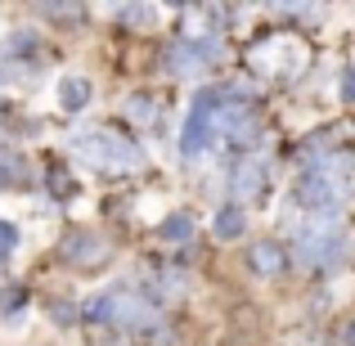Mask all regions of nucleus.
I'll return each mask as SVG.
<instances>
[{"instance_id": "1", "label": "nucleus", "mask_w": 355, "mask_h": 346, "mask_svg": "<svg viewBox=\"0 0 355 346\" xmlns=\"http://www.w3.org/2000/svg\"><path fill=\"white\" fill-rule=\"evenodd\" d=\"M342 248H347V234H342L338 211H315L297 230V261H306V266H329L342 257Z\"/></svg>"}, {"instance_id": "2", "label": "nucleus", "mask_w": 355, "mask_h": 346, "mask_svg": "<svg viewBox=\"0 0 355 346\" xmlns=\"http://www.w3.org/2000/svg\"><path fill=\"white\" fill-rule=\"evenodd\" d=\"M347 193H351V166L347 162H320L297 184V198L311 211H338V202L347 198Z\"/></svg>"}, {"instance_id": "3", "label": "nucleus", "mask_w": 355, "mask_h": 346, "mask_svg": "<svg viewBox=\"0 0 355 346\" xmlns=\"http://www.w3.org/2000/svg\"><path fill=\"white\" fill-rule=\"evenodd\" d=\"M77 157L90 166H104V171H130L139 166V148L130 139L113 135V130H90V135L77 139Z\"/></svg>"}, {"instance_id": "4", "label": "nucleus", "mask_w": 355, "mask_h": 346, "mask_svg": "<svg viewBox=\"0 0 355 346\" xmlns=\"http://www.w3.org/2000/svg\"><path fill=\"white\" fill-rule=\"evenodd\" d=\"M86 315L99 320V324H121V329H148V324H153V306L139 293H126V288L95 297V302L86 306Z\"/></svg>"}, {"instance_id": "5", "label": "nucleus", "mask_w": 355, "mask_h": 346, "mask_svg": "<svg viewBox=\"0 0 355 346\" xmlns=\"http://www.w3.org/2000/svg\"><path fill=\"white\" fill-rule=\"evenodd\" d=\"M302 63H306V45L293 41V36H275V41H266V45H257V50H252V68L279 72V77L302 72Z\"/></svg>"}, {"instance_id": "6", "label": "nucleus", "mask_w": 355, "mask_h": 346, "mask_svg": "<svg viewBox=\"0 0 355 346\" xmlns=\"http://www.w3.org/2000/svg\"><path fill=\"white\" fill-rule=\"evenodd\" d=\"M220 54V41L211 36V41H180L171 45V54H166V68L175 72V77H198L202 68H211Z\"/></svg>"}, {"instance_id": "7", "label": "nucleus", "mask_w": 355, "mask_h": 346, "mask_svg": "<svg viewBox=\"0 0 355 346\" xmlns=\"http://www.w3.org/2000/svg\"><path fill=\"white\" fill-rule=\"evenodd\" d=\"M63 257H68L72 266H81V270H95V266H104V261L113 257V248H108L99 234L77 230V234H68V239H63Z\"/></svg>"}, {"instance_id": "8", "label": "nucleus", "mask_w": 355, "mask_h": 346, "mask_svg": "<svg viewBox=\"0 0 355 346\" xmlns=\"http://www.w3.org/2000/svg\"><path fill=\"white\" fill-rule=\"evenodd\" d=\"M230 189H234V198H261V189H266V166L239 162L234 175H230Z\"/></svg>"}, {"instance_id": "9", "label": "nucleus", "mask_w": 355, "mask_h": 346, "mask_svg": "<svg viewBox=\"0 0 355 346\" xmlns=\"http://www.w3.org/2000/svg\"><path fill=\"white\" fill-rule=\"evenodd\" d=\"M248 261H252L257 275H284L288 270V252L279 248V243H257V248L248 252Z\"/></svg>"}, {"instance_id": "10", "label": "nucleus", "mask_w": 355, "mask_h": 346, "mask_svg": "<svg viewBox=\"0 0 355 346\" xmlns=\"http://www.w3.org/2000/svg\"><path fill=\"white\" fill-rule=\"evenodd\" d=\"M59 104L68 108V113H81V108L90 104V81L86 77H63L59 81Z\"/></svg>"}, {"instance_id": "11", "label": "nucleus", "mask_w": 355, "mask_h": 346, "mask_svg": "<svg viewBox=\"0 0 355 346\" xmlns=\"http://www.w3.org/2000/svg\"><path fill=\"white\" fill-rule=\"evenodd\" d=\"M243 230H248V216H243L239 207H220L216 211V234L220 239H239Z\"/></svg>"}, {"instance_id": "12", "label": "nucleus", "mask_w": 355, "mask_h": 346, "mask_svg": "<svg viewBox=\"0 0 355 346\" xmlns=\"http://www.w3.org/2000/svg\"><path fill=\"white\" fill-rule=\"evenodd\" d=\"M14 184H23V162L14 153H0V189H14Z\"/></svg>"}, {"instance_id": "13", "label": "nucleus", "mask_w": 355, "mask_h": 346, "mask_svg": "<svg viewBox=\"0 0 355 346\" xmlns=\"http://www.w3.org/2000/svg\"><path fill=\"white\" fill-rule=\"evenodd\" d=\"M189 234H193V216H184V211L162 220V239H189Z\"/></svg>"}, {"instance_id": "14", "label": "nucleus", "mask_w": 355, "mask_h": 346, "mask_svg": "<svg viewBox=\"0 0 355 346\" xmlns=\"http://www.w3.org/2000/svg\"><path fill=\"white\" fill-rule=\"evenodd\" d=\"M126 113L135 117V121H157V104H153L148 95H135V99L126 104Z\"/></svg>"}, {"instance_id": "15", "label": "nucleus", "mask_w": 355, "mask_h": 346, "mask_svg": "<svg viewBox=\"0 0 355 346\" xmlns=\"http://www.w3.org/2000/svg\"><path fill=\"white\" fill-rule=\"evenodd\" d=\"M14 248H18V230L9 220H0V257H9Z\"/></svg>"}, {"instance_id": "16", "label": "nucleus", "mask_w": 355, "mask_h": 346, "mask_svg": "<svg viewBox=\"0 0 355 346\" xmlns=\"http://www.w3.org/2000/svg\"><path fill=\"white\" fill-rule=\"evenodd\" d=\"M72 189H77V184H72V180H68L63 171H50V193H59V198H68Z\"/></svg>"}, {"instance_id": "17", "label": "nucleus", "mask_w": 355, "mask_h": 346, "mask_svg": "<svg viewBox=\"0 0 355 346\" xmlns=\"http://www.w3.org/2000/svg\"><path fill=\"white\" fill-rule=\"evenodd\" d=\"M347 346H355V324H351V329H347Z\"/></svg>"}]
</instances>
